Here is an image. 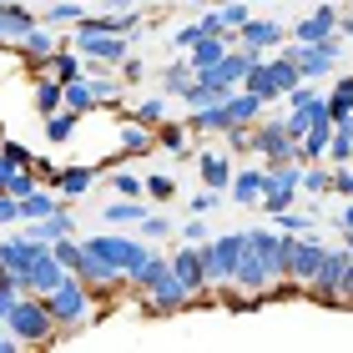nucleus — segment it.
Listing matches in <instances>:
<instances>
[{
	"instance_id": "obj_17",
	"label": "nucleus",
	"mask_w": 353,
	"mask_h": 353,
	"mask_svg": "<svg viewBox=\"0 0 353 353\" xmlns=\"http://www.w3.org/2000/svg\"><path fill=\"white\" fill-rule=\"evenodd\" d=\"M263 192H268V167H243V172H232V182H228V197L237 207H258L263 202Z\"/></svg>"
},
{
	"instance_id": "obj_61",
	"label": "nucleus",
	"mask_w": 353,
	"mask_h": 353,
	"mask_svg": "<svg viewBox=\"0 0 353 353\" xmlns=\"http://www.w3.org/2000/svg\"><path fill=\"white\" fill-rule=\"evenodd\" d=\"M0 46H10V30H6V10H0Z\"/></svg>"
},
{
	"instance_id": "obj_35",
	"label": "nucleus",
	"mask_w": 353,
	"mask_h": 353,
	"mask_svg": "<svg viewBox=\"0 0 353 353\" xmlns=\"http://www.w3.org/2000/svg\"><path fill=\"white\" fill-rule=\"evenodd\" d=\"M323 162H333V167H348V162H353V126H333Z\"/></svg>"
},
{
	"instance_id": "obj_42",
	"label": "nucleus",
	"mask_w": 353,
	"mask_h": 353,
	"mask_svg": "<svg viewBox=\"0 0 353 353\" xmlns=\"http://www.w3.org/2000/svg\"><path fill=\"white\" fill-rule=\"evenodd\" d=\"M0 10H6V30H10V41H21L26 30L36 26V15H30V10L21 6V0H15V6H0Z\"/></svg>"
},
{
	"instance_id": "obj_26",
	"label": "nucleus",
	"mask_w": 353,
	"mask_h": 353,
	"mask_svg": "<svg viewBox=\"0 0 353 353\" xmlns=\"http://www.w3.org/2000/svg\"><path fill=\"white\" fill-rule=\"evenodd\" d=\"M76 121H81V111H71V106H61L46 117V141H56V147H66V141L76 137Z\"/></svg>"
},
{
	"instance_id": "obj_63",
	"label": "nucleus",
	"mask_w": 353,
	"mask_h": 353,
	"mask_svg": "<svg viewBox=\"0 0 353 353\" xmlns=\"http://www.w3.org/2000/svg\"><path fill=\"white\" fill-rule=\"evenodd\" d=\"M0 6H15V0H0Z\"/></svg>"
},
{
	"instance_id": "obj_31",
	"label": "nucleus",
	"mask_w": 353,
	"mask_h": 353,
	"mask_svg": "<svg viewBox=\"0 0 353 353\" xmlns=\"http://www.w3.org/2000/svg\"><path fill=\"white\" fill-rule=\"evenodd\" d=\"M268 71H272V86H278V96H288V91L303 81V71L293 66V56H283V46H278V56L268 61Z\"/></svg>"
},
{
	"instance_id": "obj_12",
	"label": "nucleus",
	"mask_w": 353,
	"mask_h": 353,
	"mask_svg": "<svg viewBox=\"0 0 353 353\" xmlns=\"http://www.w3.org/2000/svg\"><path fill=\"white\" fill-rule=\"evenodd\" d=\"M348 263H353V252H348L343 243H339V248H328V258H323V268H318V278L308 283V298L328 303V308H339V288H343Z\"/></svg>"
},
{
	"instance_id": "obj_10",
	"label": "nucleus",
	"mask_w": 353,
	"mask_h": 353,
	"mask_svg": "<svg viewBox=\"0 0 353 353\" xmlns=\"http://www.w3.org/2000/svg\"><path fill=\"white\" fill-rule=\"evenodd\" d=\"M303 192V162H283V167H268V192H263V212H283V207H293Z\"/></svg>"
},
{
	"instance_id": "obj_3",
	"label": "nucleus",
	"mask_w": 353,
	"mask_h": 353,
	"mask_svg": "<svg viewBox=\"0 0 353 353\" xmlns=\"http://www.w3.org/2000/svg\"><path fill=\"white\" fill-rule=\"evenodd\" d=\"M323 258H328V248L318 243V237H308V232H283V272H288V288L308 293V283L318 278Z\"/></svg>"
},
{
	"instance_id": "obj_44",
	"label": "nucleus",
	"mask_w": 353,
	"mask_h": 353,
	"mask_svg": "<svg viewBox=\"0 0 353 353\" xmlns=\"http://www.w3.org/2000/svg\"><path fill=\"white\" fill-rule=\"evenodd\" d=\"M132 117H137L141 126H162V121H167V101H162V96H147V101H137Z\"/></svg>"
},
{
	"instance_id": "obj_19",
	"label": "nucleus",
	"mask_w": 353,
	"mask_h": 353,
	"mask_svg": "<svg viewBox=\"0 0 353 353\" xmlns=\"http://www.w3.org/2000/svg\"><path fill=\"white\" fill-rule=\"evenodd\" d=\"M26 237H36V243H56V237H76V222H71V207L61 202L56 212H46L41 222H30Z\"/></svg>"
},
{
	"instance_id": "obj_50",
	"label": "nucleus",
	"mask_w": 353,
	"mask_h": 353,
	"mask_svg": "<svg viewBox=\"0 0 353 353\" xmlns=\"http://www.w3.org/2000/svg\"><path fill=\"white\" fill-rule=\"evenodd\" d=\"M137 232H141V237H172V222H167V217H152V212H147V217L137 222Z\"/></svg>"
},
{
	"instance_id": "obj_21",
	"label": "nucleus",
	"mask_w": 353,
	"mask_h": 353,
	"mask_svg": "<svg viewBox=\"0 0 353 353\" xmlns=\"http://www.w3.org/2000/svg\"><path fill=\"white\" fill-rule=\"evenodd\" d=\"M197 172H202V187L228 192V182H232V157L228 152H197Z\"/></svg>"
},
{
	"instance_id": "obj_36",
	"label": "nucleus",
	"mask_w": 353,
	"mask_h": 353,
	"mask_svg": "<svg viewBox=\"0 0 353 353\" xmlns=\"http://www.w3.org/2000/svg\"><path fill=\"white\" fill-rule=\"evenodd\" d=\"M30 162H36V157H30V152L21 147V141H0V182H6L10 172H21V167H30Z\"/></svg>"
},
{
	"instance_id": "obj_55",
	"label": "nucleus",
	"mask_w": 353,
	"mask_h": 353,
	"mask_svg": "<svg viewBox=\"0 0 353 353\" xmlns=\"http://www.w3.org/2000/svg\"><path fill=\"white\" fill-rule=\"evenodd\" d=\"M176 237H182V243H207V222L192 217V222H182V232H176Z\"/></svg>"
},
{
	"instance_id": "obj_38",
	"label": "nucleus",
	"mask_w": 353,
	"mask_h": 353,
	"mask_svg": "<svg viewBox=\"0 0 353 353\" xmlns=\"http://www.w3.org/2000/svg\"><path fill=\"white\" fill-rule=\"evenodd\" d=\"M323 106V91H318L313 81H298L293 91H288V111H318Z\"/></svg>"
},
{
	"instance_id": "obj_18",
	"label": "nucleus",
	"mask_w": 353,
	"mask_h": 353,
	"mask_svg": "<svg viewBox=\"0 0 353 353\" xmlns=\"http://www.w3.org/2000/svg\"><path fill=\"white\" fill-rule=\"evenodd\" d=\"M333 30H339V6H318L313 15H303V21H298L293 36H298V46H323Z\"/></svg>"
},
{
	"instance_id": "obj_13",
	"label": "nucleus",
	"mask_w": 353,
	"mask_h": 353,
	"mask_svg": "<svg viewBox=\"0 0 353 353\" xmlns=\"http://www.w3.org/2000/svg\"><path fill=\"white\" fill-rule=\"evenodd\" d=\"M228 41H232V46H248L252 56H268V51H278V46L288 41V30H283L278 21H268V15H263V21H258V15H248V21L237 26V36L228 30Z\"/></svg>"
},
{
	"instance_id": "obj_15",
	"label": "nucleus",
	"mask_w": 353,
	"mask_h": 353,
	"mask_svg": "<svg viewBox=\"0 0 353 353\" xmlns=\"http://www.w3.org/2000/svg\"><path fill=\"white\" fill-rule=\"evenodd\" d=\"M81 248H86V243H81ZM71 272L91 288L96 298H101V293H117V288L126 283V272H121V268H111L106 258H96V252H81V263H76Z\"/></svg>"
},
{
	"instance_id": "obj_39",
	"label": "nucleus",
	"mask_w": 353,
	"mask_h": 353,
	"mask_svg": "<svg viewBox=\"0 0 353 353\" xmlns=\"http://www.w3.org/2000/svg\"><path fill=\"white\" fill-rule=\"evenodd\" d=\"M101 217H106V222H121V228H126V222H141V217H147V207H141V197H132V202H106Z\"/></svg>"
},
{
	"instance_id": "obj_56",
	"label": "nucleus",
	"mask_w": 353,
	"mask_h": 353,
	"mask_svg": "<svg viewBox=\"0 0 353 353\" xmlns=\"http://www.w3.org/2000/svg\"><path fill=\"white\" fill-rule=\"evenodd\" d=\"M15 298H21V288H15V283H0V318L10 313V303H15Z\"/></svg>"
},
{
	"instance_id": "obj_23",
	"label": "nucleus",
	"mask_w": 353,
	"mask_h": 353,
	"mask_svg": "<svg viewBox=\"0 0 353 353\" xmlns=\"http://www.w3.org/2000/svg\"><path fill=\"white\" fill-rule=\"evenodd\" d=\"M323 106H328L333 126H353V76H339V86L323 96Z\"/></svg>"
},
{
	"instance_id": "obj_58",
	"label": "nucleus",
	"mask_w": 353,
	"mask_h": 353,
	"mask_svg": "<svg viewBox=\"0 0 353 353\" xmlns=\"http://www.w3.org/2000/svg\"><path fill=\"white\" fill-rule=\"evenodd\" d=\"M0 353H15V333L6 328V318H0Z\"/></svg>"
},
{
	"instance_id": "obj_1",
	"label": "nucleus",
	"mask_w": 353,
	"mask_h": 353,
	"mask_svg": "<svg viewBox=\"0 0 353 353\" xmlns=\"http://www.w3.org/2000/svg\"><path fill=\"white\" fill-rule=\"evenodd\" d=\"M232 288L237 293H252V298H278L288 293V272H283V232L278 228H248L243 232V258H237L232 272Z\"/></svg>"
},
{
	"instance_id": "obj_2",
	"label": "nucleus",
	"mask_w": 353,
	"mask_h": 353,
	"mask_svg": "<svg viewBox=\"0 0 353 353\" xmlns=\"http://www.w3.org/2000/svg\"><path fill=\"white\" fill-rule=\"evenodd\" d=\"M46 308H51V318H56V333H76V328H86L96 318V293L71 272L61 288L46 293Z\"/></svg>"
},
{
	"instance_id": "obj_32",
	"label": "nucleus",
	"mask_w": 353,
	"mask_h": 353,
	"mask_svg": "<svg viewBox=\"0 0 353 353\" xmlns=\"http://www.w3.org/2000/svg\"><path fill=\"white\" fill-rule=\"evenodd\" d=\"M61 202H66V197H51V192H46V187H36V192H30V197H21V222H41L46 212H56Z\"/></svg>"
},
{
	"instance_id": "obj_11",
	"label": "nucleus",
	"mask_w": 353,
	"mask_h": 353,
	"mask_svg": "<svg viewBox=\"0 0 353 353\" xmlns=\"http://www.w3.org/2000/svg\"><path fill=\"white\" fill-rule=\"evenodd\" d=\"M71 46H76L86 61H96V66H121V61L132 56L126 36H111V30H76Z\"/></svg>"
},
{
	"instance_id": "obj_4",
	"label": "nucleus",
	"mask_w": 353,
	"mask_h": 353,
	"mask_svg": "<svg viewBox=\"0 0 353 353\" xmlns=\"http://www.w3.org/2000/svg\"><path fill=\"white\" fill-rule=\"evenodd\" d=\"M6 328L15 333V343H51L56 339V318L46 308L41 293H21L6 313Z\"/></svg>"
},
{
	"instance_id": "obj_28",
	"label": "nucleus",
	"mask_w": 353,
	"mask_h": 353,
	"mask_svg": "<svg viewBox=\"0 0 353 353\" xmlns=\"http://www.w3.org/2000/svg\"><path fill=\"white\" fill-rule=\"evenodd\" d=\"M96 176H101V172H96V167H66V172H61V176H56V187H61V197H86V192H91V182H96Z\"/></svg>"
},
{
	"instance_id": "obj_16",
	"label": "nucleus",
	"mask_w": 353,
	"mask_h": 353,
	"mask_svg": "<svg viewBox=\"0 0 353 353\" xmlns=\"http://www.w3.org/2000/svg\"><path fill=\"white\" fill-rule=\"evenodd\" d=\"M192 303H197V298H192L187 288L176 283V278H172V272H167V278L157 283V288H147V308H152L157 318H172V313H182V308H192Z\"/></svg>"
},
{
	"instance_id": "obj_30",
	"label": "nucleus",
	"mask_w": 353,
	"mask_h": 353,
	"mask_svg": "<svg viewBox=\"0 0 353 353\" xmlns=\"http://www.w3.org/2000/svg\"><path fill=\"white\" fill-rule=\"evenodd\" d=\"M187 141H192V126H187V121H162V126H157V147H162V152L192 157V152H187Z\"/></svg>"
},
{
	"instance_id": "obj_49",
	"label": "nucleus",
	"mask_w": 353,
	"mask_h": 353,
	"mask_svg": "<svg viewBox=\"0 0 353 353\" xmlns=\"http://www.w3.org/2000/svg\"><path fill=\"white\" fill-rule=\"evenodd\" d=\"M147 192H152L157 202H172V192H176V182H172L167 172H152V176H147Z\"/></svg>"
},
{
	"instance_id": "obj_57",
	"label": "nucleus",
	"mask_w": 353,
	"mask_h": 353,
	"mask_svg": "<svg viewBox=\"0 0 353 353\" xmlns=\"http://www.w3.org/2000/svg\"><path fill=\"white\" fill-rule=\"evenodd\" d=\"M339 308H353V263L343 272V288H339Z\"/></svg>"
},
{
	"instance_id": "obj_41",
	"label": "nucleus",
	"mask_w": 353,
	"mask_h": 353,
	"mask_svg": "<svg viewBox=\"0 0 353 353\" xmlns=\"http://www.w3.org/2000/svg\"><path fill=\"white\" fill-rule=\"evenodd\" d=\"M272 222H278V232H313V212H298V202L272 212Z\"/></svg>"
},
{
	"instance_id": "obj_62",
	"label": "nucleus",
	"mask_w": 353,
	"mask_h": 353,
	"mask_svg": "<svg viewBox=\"0 0 353 353\" xmlns=\"http://www.w3.org/2000/svg\"><path fill=\"white\" fill-rule=\"evenodd\" d=\"M192 6H207V0H192Z\"/></svg>"
},
{
	"instance_id": "obj_14",
	"label": "nucleus",
	"mask_w": 353,
	"mask_h": 353,
	"mask_svg": "<svg viewBox=\"0 0 353 353\" xmlns=\"http://www.w3.org/2000/svg\"><path fill=\"white\" fill-rule=\"evenodd\" d=\"M172 278L182 283L192 298H202L207 288H212V283H207V268H202V248L197 243H182V248L172 252Z\"/></svg>"
},
{
	"instance_id": "obj_51",
	"label": "nucleus",
	"mask_w": 353,
	"mask_h": 353,
	"mask_svg": "<svg viewBox=\"0 0 353 353\" xmlns=\"http://www.w3.org/2000/svg\"><path fill=\"white\" fill-rule=\"evenodd\" d=\"M15 222H21V197L0 192V228H15Z\"/></svg>"
},
{
	"instance_id": "obj_45",
	"label": "nucleus",
	"mask_w": 353,
	"mask_h": 353,
	"mask_svg": "<svg viewBox=\"0 0 353 353\" xmlns=\"http://www.w3.org/2000/svg\"><path fill=\"white\" fill-rule=\"evenodd\" d=\"M303 192H313V197L333 192V172L328 167H303Z\"/></svg>"
},
{
	"instance_id": "obj_22",
	"label": "nucleus",
	"mask_w": 353,
	"mask_h": 353,
	"mask_svg": "<svg viewBox=\"0 0 353 353\" xmlns=\"http://www.w3.org/2000/svg\"><path fill=\"white\" fill-rule=\"evenodd\" d=\"M121 152H126V157L157 152V126H141L137 117H121Z\"/></svg>"
},
{
	"instance_id": "obj_25",
	"label": "nucleus",
	"mask_w": 353,
	"mask_h": 353,
	"mask_svg": "<svg viewBox=\"0 0 353 353\" xmlns=\"http://www.w3.org/2000/svg\"><path fill=\"white\" fill-rule=\"evenodd\" d=\"M228 51H232V41H228V36H202V41H197V46L187 51V61H192V66L202 71V66H217V61L228 56Z\"/></svg>"
},
{
	"instance_id": "obj_5",
	"label": "nucleus",
	"mask_w": 353,
	"mask_h": 353,
	"mask_svg": "<svg viewBox=\"0 0 353 353\" xmlns=\"http://www.w3.org/2000/svg\"><path fill=\"white\" fill-rule=\"evenodd\" d=\"M252 157H263V167L303 162V152H298V141L288 137L283 117H258V121H252Z\"/></svg>"
},
{
	"instance_id": "obj_47",
	"label": "nucleus",
	"mask_w": 353,
	"mask_h": 353,
	"mask_svg": "<svg viewBox=\"0 0 353 353\" xmlns=\"http://www.w3.org/2000/svg\"><path fill=\"white\" fill-rule=\"evenodd\" d=\"M167 41H172V56H187V51H192V46H197V41H202V26H182V30H172V36H167Z\"/></svg>"
},
{
	"instance_id": "obj_24",
	"label": "nucleus",
	"mask_w": 353,
	"mask_h": 353,
	"mask_svg": "<svg viewBox=\"0 0 353 353\" xmlns=\"http://www.w3.org/2000/svg\"><path fill=\"white\" fill-rule=\"evenodd\" d=\"M192 81H197V66H192V61H182V56H176L172 66L162 71V91H167V96H176V101H182V96L192 91Z\"/></svg>"
},
{
	"instance_id": "obj_43",
	"label": "nucleus",
	"mask_w": 353,
	"mask_h": 353,
	"mask_svg": "<svg viewBox=\"0 0 353 353\" xmlns=\"http://www.w3.org/2000/svg\"><path fill=\"white\" fill-rule=\"evenodd\" d=\"M212 10H217L222 30H237V26H243L248 15H252V10H248V0H222V6H212Z\"/></svg>"
},
{
	"instance_id": "obj_59",
	"label": "nucleus",
	"mask_w": 353,
	"mask_h": 353,
	"mask_svg": "<svg viewBox=\"0 0 353 353\" xmlns=\"http://www.w3.org/2000/svg\"><path fill=\"white\" fill-rule=\"evenodd\" d=\"M339 30H343V36L353 41V15H339Z\"/></svg>"
},
{
	"instance_id": "obj_34",
	"label": "nucleus",
	"mask_w": 353,
	"mask_h": 353,
	"mask_svg": "<svg viewBox=\"0 0 353 353\" xmlns=\"http://www.w3.org/2000/svg\"><path fill=\"white\" fill-rule=\"evenodd\" d=\"M81 15H86V10H81V0H51V6L41 10V21L56 30V26H76Z\"/></svg>"
},
{
	"instance_id": "obj_60",
	"label": "nucleus",
	"mask_w": 353,
	"mask_h": 353,
	"mask_svg": "<svg viewBox=\"0 0 353 353\" xmlns=\"http://www.w3.org/2000/svg\"><path fill=\"white\" fill-rule=\"evenodd\" d=\"M339 228H353V202H348L343 212H339Z\"/></svg>"
},
{
	"instance_id": "obj_20",
	"label": "nucleus",
	"mask_w": 353,
	"mask_h": 353,
	"mask_svg": "<svg viewBox=\"0 0 353 353\" xmlns=\"http://www.w3.org/2000/svg\"><path fill=\"white\" fill-rule=\"evenodd\" d=\"M15 51H26V56L41 66V61H51V56L61 51V36H51V26H46V21H36V26H30L21 41H15Z\"/></svg>"
},
{
	"instance_id": "obj_53",
	"label": "nucleus",
	"mask_w": 353,
	"mask_h": 353,
	"mask_svg": "<svg viewBox=\"0 0 353 353\" xmlns=\"http://www.w3.org/2000/svg\"><path fill=\"white\" fill-rule=\"evenodd\" d=\"M141 76H147V66H141V56H126V61H121V86H137Z\"/></svg>"
},
{
	"instance_id": "obj_37",
	"label": "nucleus",
	"mask_w": 353,
	"mask_h": 353,
	"mask_svg": "<svg viewBox=\"0 0 353 353\" xmlns=\"http://www.w3.org/2000/svg\"><path fill=\"white\" fill-rule=\"evenodd\" d=\"M66 106H71V111H81V117H86V111H96V91H91V81H86V76L66 81Z\"/></svg>"
},
{
	"instance_id": "obj_8",
	"label": "nucleus",
	"mask_w": 353,
	"mask_h": 353,
	"mask_svg": "<svg viewBox=\"0 0 353 353\" xmlns=\"http://www.w3.org/2000/svg\"><path fill=\"white\" fill-rule=\"evenodd\" d=\"M283 56H293V66L303 71V81H318V76H333L339 71V61H343V41H339V30L323 41V46H283Z\"/></svg>"
},
{
	"instance_id": "obj_33",
	"label": "nucleus",
	"mask_w": 353,
	"mask_h": 353,
	"mask_svg": "<svg viewBox=\"0 0 353 353\" xmlns=\"http://www.w3.org/2000/svg\"><path fill=\"white\" fill-rule=\"evenodd\" d=\"M46 66H51V76H56L61 86H66V81H76V76H86V71H81V51H76V46H71V51L61 46V51H56L51 61H46Z\"/></svg>"
},
{
	"instance_id": "obj_40",
	"label": "nucleus",
	"mask_w": 353,
	"mask_h": 353,
	"mask_svg": "<svg viewBox=\"0 0 353 353\" xmlns=\"http://www.w3.org/2000/svg\"><path fill=\"white\" fill-rule=\"evenodd\" d=\"M41 187V176H36V167H21V172H10L6 182H0V192H10V197H30V192Z\"/></svg>"
},
{
	"instance_id": "obj_29",
	"label": "nucleus",
	"mask_w": 353,
	"mask_h": 353,
	"mask_svg": "<svg viewBox=\"0 0 353 353\" xmlns=\"http://www.w3.org/2000/svg\"><path fill=\"white\" fill-rule=\"evenodd\" d=\"M66 106V86L56 81V76H36V111L41 117H51V111Z\"/></svg>"
},
{
	"instance_id": "obj_7",
	"label": "nucleus",
	"mask_w": 353,
	"mask_h": 353,
	"mask_svg": "<svg viewBox=\"0 0 353 353\" xmlns=\"http://www.w3.org/2000/svg\"><path fill=\"white\" fill-rule=\"evenodd\" d=\"M202 248V268H207V283L212 288H232V272L237 258H243V232H228V237H207Z\"/></svg>"
},
{
	"instance_id": "obj_54",
	"label": "nucleus",
	"mask_w": 353,
	"mask_h": 353,
	"mask_svg": "<svg viewBox=\"0 0 353 353\" xmlns=\"http://www.w3.org/2000/svg\"><path fill=\"white\" fill-rule=\"evenodd\" d=\"M222 137H228L232 152H252V126H232V132H222Z\"/></svg>"
},
{
	"instance_id": "obj_27",
	"label": "nucleus",
	"mask_w": 353,
	"mask_h": 353,
	"mask_svg": "<svg viewBox=\"0 0 353 353\" xmlns=\"http://www.w3.org/2000/svg\"><path fill=\"white\" fill-rule=\"evenodd\" d=\"M30 248H36V237H6V243H0V263H6L10 272H15V283H21V268L30 263Z\"/></svg>"
},
{
	"instance_id": "obj_48",
	"label": "nucleus",
	"mask_w": 353,
	"mask_h": 353,
	"mask_svg": "<svg viewBox=\"0 0 353 353\" xmlns=\"http://www.w3.org/2000/svg\"><path fill=\"white\" fill-rule=\"evenodd\" d=\"M318 111H323V106H318ZM318 111H288V117H283V126H288V137H303V132H308V126H313V117H318Z\"/></svg>"
},
{
	"instance_id": "obj_6",
	"label": "nucleus",
	"mask_w": 353,
	"mask_h": 353,
	"mask_svg": "<svg viewBox=\"0 0 353 353\" xmlns=\"http://www.w3.org/2000/svg\"><path fill=\"white\" fill-rule=\"evenodd\" d=\"M66 278H71V268L56 258V248L51 243H36V248H30V263L21 268V293H41L46 298L51 288H61Z\"/></svg>"
},
{
	"instance_id": "obj_46",
	"label": "nucleus",
	"mask_w": 353,
	"mask_h": 353,
	"mask_svg": "<svg viewBox=\"0 0 353 353\" xmlns=\"http://www.w3.org/2000/svg\"><path fill=\"white\" fill-rule=\"evenodd\" d=\"M111 187H117L121 197H147V176H137V172H117Z\"/></svg>"
},
{
	"instance_id": "obj_9",
	"label": "nucleus",
	"mask_w": 353,
	"mask_h": 353,
	"mask_svg": "<svg viewBox=\"0 0 353 353\" xmlns=\"http://www.w3.org/2000/svg\"><path fill=\"white\" fill-rule=\"evenodd\" d=\"M81 243H86V252H96V258H106L111 268H121L126 272V278H132V272L141 268V263H147L152 258V248H147V237H81Z\"/></svg>"
},
{
	"instance_id": "obj_52",
	"label": "nucleus",
	"mask_w": 353,
	"mask_h": 353,
	"mask_svg": "<svg viewBox=\"0 0 353 353\" xmlns=\"http://www.w3.org/2000/svg\"><path fill=\"white\" fill-rule=\"evenodd\" d=\"M217 202H222V192H212V187H207L202 197H192V202H187V212H192V217H207V212H212Z\"/></svg>"
}]
</instances>
